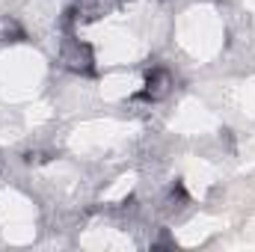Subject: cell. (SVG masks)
<instances>
[{"label": "cell", "mask_w": 255, "mask_h": 252, "mask_svg": "<svg viewBox=\"0 0 255 252\" xmlns=\"http://www.w3.org/2000/svg\"><path fill=\"white\" fill-rule=\"evenodd\" d=\"M169 89H172V74H169L166 68H154V71L148 74L145 89L139 92V98H142V101H160V98L169 95Z\"/></svg>", "instance_id": "obj_2"}, {"label": "cell", "mask_w": 255, "mask_h": 252, "mask_svg": "<svg viewBox=\"0 0 255 252\" xmlns=\"http://www.w3.org/2000/svg\"><path fill=\"white\" fill-rule=\"evenodd\" d=\"M60 65L68 68V71H74V74H92L95 71V60H92V51L83 45V42H77V39H63V45H60Z\"/></svg>", "instance_id": "obj_1"}, {"label": "cell", "mask_w": 255, "mask_h": 252, "mask_svg": "<svg viewBox=\"0 0 255 252\" xmlns=\"http://www.w3.org/2000/svg\"><path fill=\"white\" fill-rule=\"evenodd\" d=\"M0 42H24V27L12 18V15H0Z\"/></svg>", "instance_id": "obj_3"}]
</instances>
